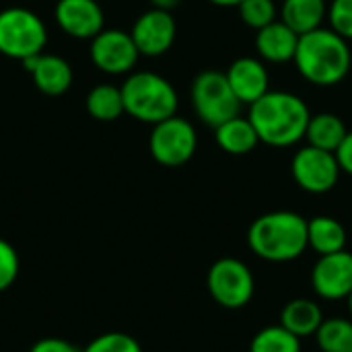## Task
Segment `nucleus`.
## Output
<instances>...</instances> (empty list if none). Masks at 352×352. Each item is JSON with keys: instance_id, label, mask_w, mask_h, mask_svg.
Returning <instances> with one entry per match:
<instances>
[{"instance_id": "f257e3e1", "label": "nucleus", "mask_w": 352, "mask_h": 352, "mask_svg": "<svg viewBox=\"0 0 352 352\" xmlns=\"http://www.w3.org/2000/svg\"><path fill=\"white\" fill-rule=\"evenodd\" d=\"M250 122L260 142L287 148L305 138L311 111L307 103L289 91H268L250 105Z\"/></svg>"}, {"instance_id": "f03ea898", "label": "nucleus", "mask_w": 352, "mask_h": 352, "mask_svg": "<svg viewBox=\"0 0 352 352\" xmlns=\"http://www.w3.org/2000/svg\"><path fill=\"white\" fill-rule=\"evenodd\" d=\"M293 62L307 82L316 87H336L351 72L352 54L344 37L334 29L320 27L299 35Z\"/></svg>"}, {"instance_id": "7ed1b4c3", "label": "nucleus", "mask_w": 352, "mask_h": 352, "mask_svg": "<svg viewBox=\"0 0 352 352\" xmlns=\"http://www.w3.org/2000/svg\"><path fill=\"white\" fill-rule=\"evenodd\" d=\"M248 245L264 262H293L307 250V221L293 210L266 212L250 225Z\"/></svg>"}, {"instance_id": "20e7f679", "label": "nucleus", "mask_w": 352, "mask_h": 352, "mask_svg": "<svg viewBox=\"0 0 352 352\" xmlns=\"http://www.w3.org/2000/svg\"><path fill=\"white\" fill-rule=\"evenodd\" d=\"M120 91L124 99V111L142 124L155 126L177 113V91L165 76L157 72H132Z\"/></svg>"}, {"instance_id": "39448f33", "label": "nucleus", "mask_w": 352, "mask_h": 352, "mask_svg": "<svg viewBox=\"0 0 352 352\" xmlns=\"http://www.w3.org/2000/svg\"><path fill=\"white\" fill-rule=\"evenodd\" d=\"M47 29L41 16L25 6L0 10V54L12 60H27L45 50Z\"/></svg>"}, {"instance_id": "423d86ee", "label": "nucleus", "mask_w": 352, "mask_h": 352, "mask_svg": "<svg viewBox=\"0 0 352 352\" xmlns=\"http://www.w3.org/2000/svg\"><path fill=\"white\" fill-rule=\"evenodd\" d=\"M192 107L196 116L210 128L221 126L223 122L239 116L241 101L233 93L225 72L204 70L192 82Z\"/></svg>"}, {"instance_id": "0eeeda50", "label": "nucleus", "mask_w": 352, "mask_h": 352, "mask_svg": "<svg viewBox=\"0 0 352 352\" xmlns=\"http://www.w3.org/2000/svg\"><path fill=\"white\" fill-rule=\"evenodd\" d=\"M206 287L221 307L241 309L256 293V278L245 262L237 258H221L210 266Z\"/></svg>"}, {"instance_id": "6e6552de", "label": "nucleus", "mask_w": 352, "mask_h": 352, "mask_svg": "<svg viewBox=\"0 0 352 352\" xmlns=\"http://www.w3.org/2000/svg\"><path fill=\"white\" fill-rule=\"evenodd\" d=\"M198 148L196 128L177 113L155 124L148 136V151L159 165L182 167L186 165Z\"/></svg>"}, {"instance_id": "1a4fd4ad", "label": "nucleus", "mask_w": 352, "mask_h": 352, "mask_svg": "<svg viewBox=\"0 0 352 352\" xmlns=\"http://www.w3.org/2000/svg\"><path fill=\"white\" fill-rule=\"evenodd\" d=\"M291 173L301 190L309 194H326L336 188L342 171L334 153L307 144L295 153Z\"/></svg>"}, {"instance_id": "9d476101", "label": "nucleus", "mask_w": 352, "mask_h": 352, "mask_svg": "<svg viewBox=\"0 0 352 352\" xmlns=\"http://www.w3.org/2000/svg\"><path fill=\"white\" fill-rule=\"evenodd\" d=\"M91 62L105 74H126L136 66L138 50L130 31L103 29L91 39Z\"/></svg>"}, {"instance_id": "9b49d317", "label": "nucleus", "mask_w": 352, "mask_h": 352, "mask_svg": "<svg viewBox=\"0 0 352 352\" xmlns=\"http://www.w3.org/2000/svg\"><path fill=\"white\" fill-rule=\"evenodd\" d=\"M130 35L140 56L157 58L171 50L177 35V23L169 10L148 8L134 21Z\"/></svg>"}, {"instance_id": "f8f14e48", "label": "nucleus", "mask_w": 352, "mask_h": 352, "mask_svg": "<svg viewBox=\"0 0 352 352\" xmlns=\"http://www.w3.org/2000/svg\"><path fill=\"white\" fill-rule=\"evenodd\" d=\"M311 287L326 301L349 299L352 293V254L342 250L320 256L311 270Z\"/></svg>"}, {"instance_id": "ddd939ff", "label": "nucleus", "mask_w": 352, "mask_h": 352, "mask_svg": "<svg viewBox=\"0 0 352 352\" xmlns=\"http://www.w3.org/2000/svg\"><path fill=\"white\" fill-rule=\"evenodd\" d=\"M54 16L58 27L74 39H93L105 29L103 8L97 0H58Z\"/></svg>"}, {"instance_id": "4468645a", "label": "nucleus", "mask_w": 352, "mask_h": 352, "mask_svg": "<svg viewBox=\"0 0 352 352\" xmlns=\"http://www.w3.org/2000/svg\"><path fill=\"white\" fill-rule=\"evenodd\" d=\"M25 70L33 76V85L47 97L64 95L74 80V72L68 60L58 54H37L23 60Z\"/></svg>"}, {"instance_id": "2eb2a0df", "label": "nucleus", "mask_w": 352, "mask_h": 352, "mask_svg": "<svg viewBox=\"0 0 352 352\" xmlns=\"http://www.w3.org/2000/svg\"><path fill=\"white\" fill-rule=\"evenodd\" d=\"M225 76H227L233 93L241 101V105L243 103L252 105L254 101H258L262 95H266L270 91V76H268L264 62L258 58H252V56L237 58L229 66Z\"/></svg>"}, {"instance_id": "dca6fc26", "label": "nucleus", "mask_w": 352, "mask_h": 352, "mask_svg": "<svg viewBox=\"0 0 352 352\" xmlns=\"http://www.w3.org/2000/svg\"><path fill=\"white\" fill-rule=\"evenodd\" d=\"M297 43H299V33H295L280 19L258 29V33H256V50H258L260 58L266 62H272V64L293 62Z\"/></svg>"}, {"instance_id": "f3484780", "label": "nucleus", "mask_w": 352, "mask_h": 352, "mask_svg": "<svg viewBox=\"0 0 352 352\" xmlns=\"http://www.w3.org/2000/svg\"><path fill=\"white\" fill-rule=\"evenodd\" d=\"M322 322H324V311L320 303L314 299H305V297L293 299L280 311V326L287 328L297 338L316 336Z\"/></svg>"}, {"instance_id": "a211bd4d", "label": "nucleus", "mask_w": 352, "mask_h": 352, "mask_svg": "<svg viewBox=\"0 0 352 352\" xmlns=\"http://www.w3.org/2000/svg\"><path fill=\"white\" fill-rule=\"evenodd\" d=\"M326 19V0H283L280 4V21L299 35L324 27Z\"/></svg>"}, {"instance_id": "6ab92c4d", "label": "nucleus", "mask_w": 352, "mask_h": 352, "mask_svg": "<svg viewBox=\"0 0 352 352\" xmlns=\"http://www.w3.org/2000/svg\"><path fill=\"white\" fill-rule=\"evenodd\" d=\"M214 140L225 153L237 155V157L252 153L260 144L254 124L250 122V118H241V116H235V118L223 122L221 126H217Z\"/></svg>"}, {"instance_id": "aec40b11", "label": "nucleus", "mask_w": 352, "mask_h": 352, "mask_svg": "<svg viewBox=\"0 0 352 352\" xmlns=\"http://www.w3.org/2000/svg\"><path fill=\"white\" fill-rule=\"evenodd\" d=\"M307 248L320 256L336 254L346 248V229L334 217H314L307 221Z\"/></svg>"}, {"instance_id": "412c9836", "label": "nucleus", "mask_w": 352, "mask_h": 352, "mask_svg": "<svg viewBox=\"0 0 352 352\" xmlns=\"http://www.w3.org/2000/svg\"><path fill=\"white\" fill-rule=\"evenodd\" d=\"M346 134H349V130L336 113L322 111V113H311L305 138H307V144H311L316 148L336 153V148L342 144Z\"/></svg>"}, {"instance_id": "4be33fe9", "label": "nucleus", "mask_w": 352, "mask_h": 352, "mask_svg": "<svg viewBox=\"0 0 352 352\" xmlns=\"http://www.w3.org/2000/svg\"><path fill=\"white\" fill-rule=\"evenodd\" d=\"M87 111L97 122H116L124 111L122 91L116 85H97L87 95Z\"/></svg>"}, {"instance_id": "5701e85b", "label": "nucleus", "mask_w": 352, "mask_h": 352, "mask_svg": "<svg viewBox=\"0 0 352 352\" xmlns=\"http://www.w3.org/2000/svg\"><path fill=\"white\" fill-rule=\"evenodd\" d=\"M316 342L322 352H351L352 318H324L316 332Z\"/></svg>"}, {"instance_id": "b1692460", "label": "nucleus", "mask_w": 352, "mask_h": 352, "mask_svg": "<svg viewBox=\"0 0 352 352\" xmlns=\"http://www.w3.org/2000/svg\"><path fill=\"white\" fill-rule=\"evenodd\" d=\"M250 352H301V338L280 324L262 328L250 344Z\"/></svg>"}, {"instance_id": "393cba45", "label": "nucleus", "mask_w": 352, "mask_h": 352, "mask_svg": "<svg viewBox=\"0 0 352 352\" xmlns=\"http://www.w3.org/2000/svg\"><path fill=\"white\" fill-rule=\"evenodd\" d=\"M237 8H239L241 21L256 31L276 21L274 0H243Z\"/></svg>"}, {"instance_id": "a878e982", "label": "nucleus", "mask_w": 352, "mask_h": 352, "mask_svg": "<svg viewBox=\"0 0 352 352\" xmlns=\"http://www.w3.org/2000/svg\"><path fill=\"white\" fill-rule=\"evenodd\" d=\"M80 352H142L136 338L124 332H107L91 340Z\"/></svg>"}, {"instance_id": "bb28decb", "label": "nucleus", "mask_w": 352, "mask_h": 352, "mask_svg": "<svg viewBox=\"0 0 352 352\" xmlns=\"http://www.w3.org/2000/svg\"><path fill=\"white\" fill-rule=\"evenodd\" d=\"M330 29H334L346 41L352 39V0H332L328 4Z\"/></svg>"}, {"instance_id": "cd10ccee", "label": "nucleus", "mask_w": 352, "mask_h": 352, "mask_svg": "<svg viewBox=\"0 0 352 352\" xmlns=\"http://www.w3.org/2000/svg\"><path fill=\"white\" fill-rule=\"evenodd\" d=\"M19 276V254L16 250L0 239V293L6 291Z\"/></svg>"}, {"instance_id": "c85d7f7f", "label": "nucleus", "mask_w": 352, "mask_h": 352, "mask_svg": "<svg viewBox=\"0 0 352 352\" xmlns=\"http://www.w3.org/2000/svg\"><path fill=\"white\" fill-rule=\"evenodd\" d=\"M29 352H80L74 344L62 340V338H41L37 340Z\"/></svg>"}, {"instance_id": "c756f323", "label": "nucleus", "mask_w": 352, "mask_h": 352, "mask_svg": "<svg viewBox=\"0 0 352 352\" xmlns=\"http://www.w3.org/2000/svg\"><path fill=\"white\" fill-rule=\"evenodd\" d=\"M336 159H338V165H340V171L352 175V132H349L342 140V144L336 148Z\"/></svg>"}, {"instance_id": "7c9ffc66", "label": "nucleus", "mask_w": 352, "mask_h": 352, "mask_svg": "<svg viewBox=\"0 0 352 352\" xmlns=\"http://www.w3.org/2000/svg\"><path fill=\"white\" fill-rule=\"evenodd\" d=\"M151 4H153V8H159V10H173L177 4H179V0H151Z\"/></svg>"}, {"instance_id": "2f4dec72", "label": "nucleus", "mask_w": 352, "mask_h": 352, "mask_svg": "<svg viewBox=\"0 0 352 352\" xmlns=\"http://www.w3.org/2000/svg\"><path fill=\"white\" fill-rule=\"evenodd\" d=\"M214 6H223V8H231V6H239L243 0H208Z\"/></svg>"}, {"instance_id": "473e14b6", "label": "nucleus", "mask_w": 352, "mask_h": 352, "mask_svg": "<svg viewBox=\"0 0 352 352\" xmlns=\"http://www.w3.org/2000/svg\"><path fill=\"white\" fill-rule=\"evenodd\" d=\"M349 311H351V318H352V293L349 295Z\"/></svg>"}, {"instance_id": "72a5a7b5", "label": "nucleus", "mask_w": 352, "mask_h": 352, "mask_svg": "<svg viewBox=\"0 0 352 352\" xmlns=\"http://www.w3.org/2000/svg\"><path fill=\"white\" fill-rule=\"evenodd\" d=\"M351 352H352V351H351Z\"/></svg>"}]
</instances>
